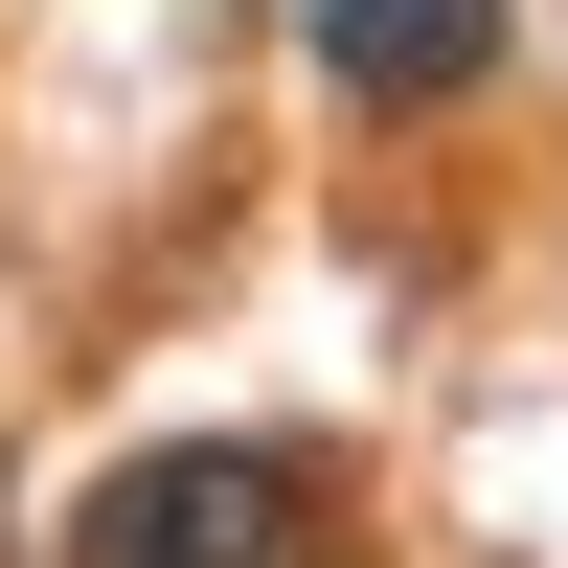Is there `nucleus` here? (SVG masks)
Wrapping results in <instances>:
<instances>
[{
	"instance_id": "nucleus-2",
	"label": "nucleus",
	"mask_w": 568,
	"mask_h": 568,
	"mask_svg": "<svg viewBox=\"0 0 568 568\" xmlns=\"http://www.w3.org/2000/svg\"><path fill=\"white\" fill-rule=\"evenodd\" d=\"M296 45H318L342 114H455L500 69V0H296Z\"/></svg>"
},
{
	"instance_id": "nucleus-1",
	"label": "nucleus",
	"mask_w": 568,
	"mask_h": 568,
	"mask_svg": "<svg viewBox=\"0 0 568 568\" xmlns=\"http://www.w3.org/2000/svg\"><path fill=\"white\" fill-rule=\"evenodd\" d=\"M69 568H342V500L296 433H160L69 500Z\"/></svg>"
}]
</instances>
